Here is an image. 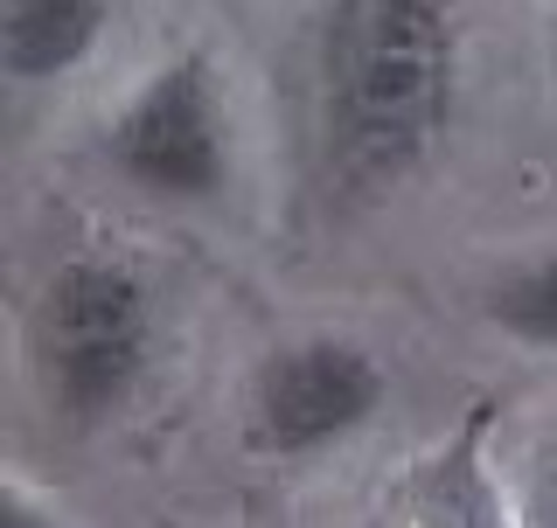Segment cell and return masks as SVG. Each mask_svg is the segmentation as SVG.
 <instances>
[{"label": "cell", "instance_id": "1", "mask_svg": "<svg viewBox=\"0 0 557 528\" xmlns=\"http://www.w3.org/2000/svg\"><path fill=\"white\" fill-rule=\"evenodd\" d=\"M467 84V0H313L307 139L335 209L411 188L446 153Z\"/></svg>", "mask_w": 557, "mask_h": 528}, {"label": "cell", "instance_id": "2", "mask_svg": "<svg viewBox=\"0 0 557 528\" xmlns=\"http://www.w3.org/2000/svg\"><path fill=\"white\" fill-rule=\"evenodd\" d=\"M22 355L42 411L70 431H98L139 397L161 355V292L119 251H70L28 292Z\"/></svg>", "mask_w": 557, "mask_h": 528}, {"label": "cell", "instance_id": "3", "mask_svg": "<svg viewBox=\"0 0 557 528\" xmlns=\"http://www.w3.org/2000/svg\"><path fill=\"white\" fill-rule=\"evenodd\" d=\"M98 147L119 167V181L174 209H209L237 188L231 98L202 49H174L153 63L126 91V104L104 118Z\"/></svg>", "mask_w": 557, "mask_h": 528}, {"label": "cell", "instance_id": "4", "mask_svg": "<svg viewBox=\"0 0 557 528\" xmlns=\"http://www.w3.org/2000/svg\"><path fill=\"white\" fill-rule=\"evenodd\" d=\"M391 403V368L356 334H293L258 355L244 390V425L265 460H321L362 438Z\"/></svg>", "mask_w": 557, "mask_h": 528}, {"label": "cell", "instance_id": "5", "mask_svg": "<svg viewBox=\"0 0 557 528\" xmlns=\"http://www.w3.org/2000/svg\"><path fill=\"white\" fill-rule=\"evenodd\" d=\"M112 0H0V56L22 91L77 77L112 35Z\"/></svg>", "mask_w": 557, "mask_h": 528}, {"label": "cell", "instance_id": "6", "mask_svg": "<svg viewBox=\"0 0 557 528\" xmlns=\"http://www.w3.org/2000/svg\"><path fill=\"white\" fill-rule=\"evenodd\" d=\"M481 320L495 327L502 341L530 348V355H557V243L509 264V272L481 292Z\"/></svg>", "mask_w": 557, "mask_h": 528}, {"label": "cell", "instance_id": "7", "mask_svg": "<svg viewBox=\"0 0 557 528\" xmlns=\"http://www.w3.org/2000/svg\"><path fill=\"white\" fill-rule=\"evenodd\" d=\"M536 515L557 521V445L544 452V466H536Z\"/></svg>", "mask_w": 557, "mask_h": 528}]
</instances>
